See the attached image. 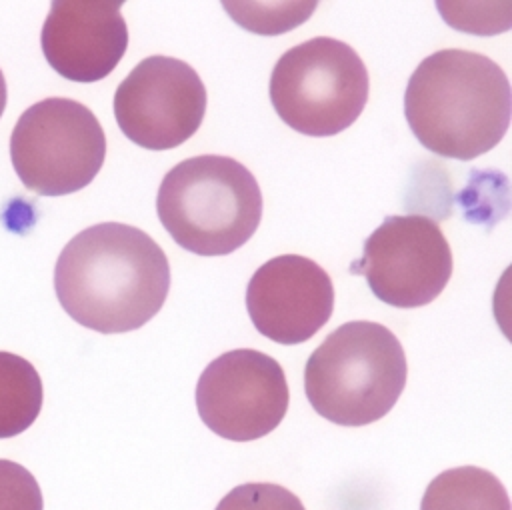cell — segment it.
Listing matches in <instances>:
<instances>
[{
  "instance_id": "1",
  "label": "cell",
  "mask_w": 512,
  "mask_h": 510,
  "mask_svg": "<svg viewBox=\"0 0 512 510\" xmlns=\"http://www.w3.org/2000/svg\"><path fill=\"white\" fill-rule=\"evenodd\" d=\"M54 290L64 312L102 334L138 330L162 308L170 290L164 250L140 228L94 224L62 248Z\"/></svg>"
},
{
  "instance_id": "2",
  "label": "cell",
  "mask_w": 512,
  "mask_h": 510,
  "mask_svg": "<svg viewBox=\"0 0 512 510\" xmlns=\"http://www.w3.org/2000/svg\"><path fill=\"white\" fill-rule=\"evenodd\" d=\"M504 70L484 54L448 48L426 56L404 92V116L430 152L472 160L492 150L510 124Z\"/></svg>"
},
{
  "instance_id": "3",
  "label": "cell",
  "mask_w": 512,
  "mask_h": 510,
  "mask_svg": "<svg viewBox=\"0 0 512 510\" xmlns=\"http://www.w3.org/2000/svg\"><path fill=\"white\" fill-rule=\"evenodd\" d=\"M400 340L378 322L352 320L330 332L304 366L310 406L338 426L384 418L406 386Z\"/></svg>"
},
{
  "instance_id": "4",
  "label": "cell",
  "mask_w": 512,
  "mask_h": 510,
  "mask_svg": "<svg viewBox=\"0 0 512 510\" xmlns=\"http://www.w3.org/2000/svg\"><path fill=\"white\" fill-rule=\"evenodd\" d=\"M156 212L178 246L198 256H224L256 232L262 194L252 172L234 158L204 154L170 168Z\"/></svg>"
},
{
  "instance_id": "5",
  "label": "cell",
  "mask_w": 512,
  "mask_h": 510,
  "mask_svg": "<svg viewBox=\"0 0 512 510\" xmlns=\"http://www.w3.org/2000/svg\"><path fill=\"white\" fill-rule=\"evenodd\" d=\"M368 88V70L356 50L318 36L278 58L270 76V102L292 130L334 136L362 114Z\"/></svg>"
},
{
  "instance_id": "6",
  "label": "cell",
  "mask_w": 512,
  "mask_h": 510,
  "mask_svg": "<svg viewBox=\"0 0 512 510\" xmlns=\"http://www.w3.org/2000/svg\"><path fill=\"white\" fill-rule=\"evenodd\" d=\"M106 156V136L90 108L72 98H46L22 112L10 158L20 182L40 196H66L88 186Z\"/></svg>"
},
{
  "instance_id": "7",
  "label": "cell",
  "mask_w": 512,
  "mask_h": 510,
  "mask_svg": "<svg viewBox=\"0 0 512 510\" xmlns=\"http://www.w3.org/2000/svg\"><path fill=\"white\" fill-rule=\"evenodd\" d=\"M372 294L394 308L430 304L452 276V252L440 226L422 214H394L364 240L350 264Z\"/></svg>"
},
{
  "instance_id": "8",
  "label": "cell",
  "mask_w": 512,
  "mask_h": 510,
  "mask_svg": "<svg viewBox=\"0 0 512 510\" xmlns=\"http://www.w3.org/2000/svg\"><path fill=\"white\" fill-rule=\"evenodd\" d=\"M288 382L282 366L268 354L238 348L214 358L196 384L202 422L232 442L270 434L286 416Z\"/></svg>"
},
{
  "instance_id": "9",
  "label": "cell",
  "mask_w": 512,
  "mask_h": 510,
  "mask_svg": "<svg viewBox=\"0 0 512 510\" xmlns=\"http://www.w3.org/2000/svg\"><path fill=\"white\" fill-rule=\"evenodd\" d=\"M206 88L198 72L172 56H148L118 84L114 116L122 134L146 150H170L202 124Z\"/></svg>"
},
{
  "instance_id": "10",
  "label": "cell",
  "mask_w": 512,
  "mask_h": 510,
  "mask_svg": "<svg viewBox=\"0 0 512 510\" xmlns=\"http://www.w3.org/2000/svg\"><path fill=\"white\" fill-rule=\"evenodd\" d=\"M332 308V280L306 256H276L246 286V310L254 328L278 344L310 340L330 320Z\"/></svg>"
},
{
  "instance_id": "11",
  "label": "cell",
  "mask_w": 512,
  "mask_h": 510,
  "mask_svg": "<svg viewBox=\"0 0 512 510\" xmlns=\"http://www.w3.org/2000/svg\"><path fill=\"white\" fill-rule=\"evenodd\" d=\"M120 2H52L40 44L52 70L72 82L106 78L128 48Z\"/></svg>"
},
{
  "instance_id": "12",
  "label": "cell",
  "mask_w": 512,
  "mask_h": 510,
  "mask_svg": "<svg viewBox=\"0 0 512 510\" xmlns=\"http://www.w3.org/2000/svg\"><path fill=\"white\" fill-rule=\"evenodd\" d=\"M420 510H510L504 484L478 466L440 472L422 496Z\"/></svg>"
},
{
  "instance_id": "13",
  "label": "cell",
  "mask_w": 512,
  "mask_h": 510,
  "mask_svg": "<svg viewBox=\"0 0 512 510\" xmlns=\"http://www.w3.org/2000/svg\"><path fill=\"white\" fill-rule=\"evenodd\" d=\"M42 380L22 356L0 350V438L22 434L42 408Z\"/></svg>"
},
{
  "instance_id": "14",
  "label": "cell",
  "mask_w": 512,
  "mask_h": 510,
  "mask_svg": "<svg viewBox=\"0 0 512 510\" xmlns=\"http://www.w3.org/2000/svg\"><path fill=\"white\" fill-rule=\"evenodd\" d=\"M214 510H306L296 494L270 482H248L232 488Z\"/></svg>"
},
{
  "instance_id": "15",
  "label": "cell",
  "mask_w": 512,
  "mask_h": 510,
  "mask_svg": "<svg viewBox=\"0 0 512 510\" xmlns=\"http://www.w3.org/2000/svg\"><path fill=\"white\" fill-rule=\"evenodd\" d=\"M40 486L22 464L0 458V510H42Z\"/></svg>"
},
{
  "instance_id": "16",
  "label": "cell",
  "mask_w": 512,
  "mask_h": 510,
  "mask_svg": "<svg viewBox=\"0 0 512 510\" xmlns=\"http://www.w3.org/2000/svg\"><path fill=\"white\" fill-rule=\"evenodd\" d=\"M6 96H8V92H6V80H4V74H2V70H0V118H2L4 108H6Z\"/></svg>"
}]
</instances>
